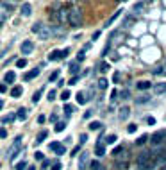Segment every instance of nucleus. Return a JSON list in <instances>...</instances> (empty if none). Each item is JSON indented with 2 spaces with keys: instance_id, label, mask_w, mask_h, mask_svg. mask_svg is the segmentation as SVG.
I'll list each match as a JSON object with an SVG mask.
<instances>
[{
  "instance_id": "1",
  "label": "nucleus",
  "mask_w": 166,
  "mask_h": 170,
  "mask_svg": "<svg viewBox=\"0 0 166 170\" xmlns=\"http://www.w3.org/2000/svg\"><path fill=\"white\" fill-rule=\"evenodd\" d=\"M139 170H150L152 168V152H141L136 161Z\"/></svg>"
},
{
  "instance_id": "2",
  "label": "nucleus",
  "mask_w": 166,
  "mask_h": 170,
  "mask_svg": "<svg viewBox=\"0 0 166 170\" xmlns=\"http://www.w3.org/2000/svg\"><path fill=\"white\" fill-rule=\"evenodd\" d=\"M32 32L38 34L39 39H48L52 36V29L48 25H45V24H34L32 25Z\"/></svg>"
},
{
  "instance_id": "3",
  "label": "nucleus",
  "mask_w": 166,
  "mask_h": 170,
  "mask_svg": "<svg viewBox=\"0 0 166 170\" xmlns=\"http://www.w3.org/2000/svg\"><path fill=\"white\" fill-rule=\"evenodd\" d=\"M68 22H70V25L72 27H81V24H82V13H81V9H77V7H73V9H70L68 11Z\"/></svg>"
},
{
  "instance_id": "4",
  "label": "nucleus",
  "mask_w": 166,
  "mask_h": 170,
  "mask_svg": "<svg viewBox=\"0 0 166 170\" xmlns=\"http://www.w3.org/2000/svg\"><path fill=\"white\" fill-rule=\"evenodd\" d=\"M21 151V136H16L14 138V141H13V145L9 147V151H7V159L9 161H13L16 156H18V152Z\"/></svg>"
},
{
  "instance_id": "5",
  "label": "nucleus",
  "mask_w": 166,
  "mask_h": 170,
  "mask_svg": "<svg viewBox=\"0 0 166 170\" xmlns=\"http://www.w3.org/2000/svg\"><path fill=\"white\" fill-rule=\"evenodd\" d=\"M164 138H166V131H157V133H154L152 138H148V140H150L152 147H161V145L164 143Z\"/></svg>"
},
{
  "instance_id": "6",
  "label": "nucleus",
  "mask_w": 166,
  "mask_h": 170,
  "mask_svg": "<svg viewBox=\"0 0 166 170\" xmlns=\"http://www.w3.org/2000/svg\"><path fill=\"white\" fill-rule=\"evenodd\" d=\"M89 166V152H81V158H79V170H86Z\"/></svg>"
},
{
  "instance_id": "7",
  "label": "nucleus",
  "mask_w": 166,
  "mask_h": 170,
  "mask_svg": "<svg viewBox=\"0 0 166 170\" xmlns=\"http://www.w3.org/2000/svg\"><path fill=\"white\" fill-rule=\"evenodd\" d=\"M48 147H50V151H54L57 156H63V154L66 152V147H64L63 143H59V141H52Z\"/></svg>"
},
{
  "instance_id": "8",
  "label": "nucleus",
  "mask_w": 166,
  "mask_h": 170,
  "mask_svg": "<svg viewBox=\"0 0 166 170\" xmlns=\"http://www.w3.org/2000/svg\"><path fill=\"white\" fill-rule=\"evenodd\" d=\"M20 50H21V54H31V52L34 50V43H32V41H29V39H25V41L21 43Z\"/></svg>"
},
{
  "instance_id": "9",
  "label": "nucleus",
  "mask_w": 166,
  "mask_h": 170,
  "mask_svg": "<svg viewBox=\"0 0 166 170\" xmlns=\"http://www.w3.org/2000/svg\"><path fill=\"white\" fill-rule=\"evenodd\" d=\"M39 72H41L39 68H34V70H31V72H27L25 75H23V81H32L34 77H38V75H39Z\"/></svg>"
},
{
  "instance_id": "10",
  "label": "nucleus",
  "mask_w": 166,
  "mask_h": 170,
  "mask_svg": "<svg viewBox=\"0 0 166 170\" xmlns=\"http://www.w3.org/2000/svg\"><path fill=\"white\" fill-rule=\"evenodd\" d=\"M154 93H155V95H162V93H166V82H159V84H155V86H154Z\"/></svg>"
},
{
  "instance_id": "11",
  "label": "nucleus",
  "mask_w": 166,
  "mask_h": 170,
  "mask_svg": "<svg viewBox=\"0 0 166 170\" xmlns=\"http://www.w3.org/2000/svg\"><path fill=\"white\" fill-rule=\"evenodd\" d=\"M21 93H23V88H21V86H14V88L11 90V97H13V99H20Z\"/></svg>"
},
{
  "instance_id": "12",
  "label": "nucleus",
  "mask_w": 166,
  "mask_h": 170,
  "mask_svg": "<svg viewBox=\"0 0 166 170\" xmlns=\"http://www.w3.org/2000/svg\"><path fill=\"white\" fill-rule=\"evenodd\" d=\"M148 88H152V82H148V81H139L138 82V90H148Z\"/></svg>"
},
{
  "instance_id": "13",
  "label": "nucleus",
  "mask_w": 166,
  "mask_h": 170,
  "mask_svg": "<svg viewBox=\"0 0 166 170\" xmlns=\"http://www.w3.org/2000/svg\"><path fill=\"white\" fill-rule=\"evenodd\" d=\"M21 14H23V16H31V14H32L31 4H23V6H21Z\"/></svg>"
},
{
  "instance_id": "14",
  "label": "nucleus",
  "mask_w": 166,
  "mask_h": 170,
  "mask_svg": "<svg viewBox=\"0 0 166 170\" xmlns=\"http://www.w3.org/2000/svg\"><path fill=\"white\" fill-rule=\"evenodd\" d=\"M14 118H16V115H14V113L4 115V116H2V124H13V122H14Z\"/></svg>"
},
{
  "instance_id": "15",
  "label": "nucleus",
  "mask_w": 166,
  "mask_h": 170,
  "mask_svg": "<svg viewBox=\"0 0 166 170\" xmlns=\"http://www.w3.org/2000/svg\"><path fill=\"white\" fill-rule=\"evenodd\" d=\"M89 131H98V129H102V122H97V120H95V122H89Z\"/></svg>"
},
{
  "instance_id": "16",
  "label": "nucleus",
  "mask_w": 166,
  "mask_h": 170,
  "mask_svg": "<svg viewBox=\"0 0 166 170\" xmlns=\"http://www.w3.org/2000/svg\"><path fill=\"white\" fill-rule=\"evenodd\" d=\"M16 118H18V120H21V122H23V120H27V109H25V108L18 109V113H16Z\"/></svg>"
},
{
  "instance_id": "17",
  "label": "nucleus",
  "mask_w": 166,
  "mask_h": 170,
  "mask_svg": "<svg viewBox=\"0 0 166 170\" xmlns=\"http://www.w3.org/2000/svg\"><path fill=\"white\" fill-rule=\"evenodd\" d=\"M129 115H130V108H127V106H125V108L120 109V118H122V120H127Z\"/></svg>"
},
{
  "instance_id": "18",
  "label": "nucleus",
  "mask_w": 166,
  "mask_h": 170,
  "mask_svg": "<svg viewBox=\"0 0 166 170\" xmlns=\"http://www.w3.org/2000/svg\"><path fill=\"white\" fill-rule=\"evenodd\" d=\"M46 136H48V131H41V133L38 134V138H36V145H39V143H43Z\"/></svg>"
},
{
  "instance_id": "19",
  "label": "nucleus",
  "mask_w": 166,
  "mask_h": 170,
  "mask_svg": "<svg viewBox=\"0 0 166 170\" xmlns=\"http://www.w3.org/2000/svg\"><path fill=\"white\" fill-rule=\"evenodd\" d=\"M48 59H50V61H57V59H61V50H52V52L48 54Z\"/></svg>"
},
{
  "instance_id": "20",
  "label": "nucleus",
  "mask_w": 166,
  "mask_h": 170,
  "mask_svg": "<svg viewBox=\"0 0 166 170\" xmlns=\"http://www.w3.org/2000/svg\"><path fill=\"white\" fill-rule=\"evenodd\" d=\"M95 154H97V156H104L105 154V149H104L102 143H97V147H95Z\"/></svg>"
},
{
  "instance_id": "21",
  "label": "nucleus",
  "mask_w": 166,
  "mask_h": 170,
  "mask_svg": "<svg viewBox=\"0 0 166 170\" xmlns=\"http://www.w3.org/2000/svg\"><path fill=\"white\" fill-rule=\"evenodd\" d=\"M4 79H6V82H14V79H16V74L11 70V72H7V74L4 75Z\"/></svg>"
},
{
  "instance_id": "22",
  "label": "nucleus",
  "mask_w": 166,
  "mask_h": 170,
  "mask_svg": "<svg viewBox=\"0 0 166 170\" xmlns=\"http://www.w3.org/2000/svg\"><path fill=\"white\" fill-rule=\"evenodd\" d=\"M77 102H79V104H86V102H88V97H86L82 91H79V93H77Z\"/></svg>"
},
{
  "instance_id": "23",
  "label": "nucleus",
  "mask_w": 166,
  "mask_h": 170,
  "mask_svg": "<svg viewBox=\"0 0 166 170\" xmlns=\"http://www.w3.org/2000/svg\"><path fill=\"white\" fill-rule=\"evenodd\" d=\"M147 141H148V134H143V136H139L136 140V145H145Z\"/></svg>"
},
{
  "instance_id": "24",
  "label": "nucleus",
  "mask_w": 166,
  "mask_h": 170,
  "mask_svg": "<svg viewBox=\"0 0 166 170\" xmlns=\"http://www.w3.org/2000/svg\"><path fill=\"white\" fill-rule=\"evenodd\" d=\"M66 20H68V13H66V9H61L59 11V22H66Z\"/></svg>"
},
{
  "instance_id": "25",
  "label": "nucleus",
  "mask_w": 166,
  "mask_h": 170,
  "mask_svg": "<svg viewBox=\"0 0 166 170\" xmlns=\"http://www.w3.org/2000/svg\"><path fill=\"white\" fill-rule=\"evenodd\" d=\"M79 70H81V68H79V63H72V65H70V72H72L73 75H77Z\"/></svg>"
},
{
  "instance_id": "26",
  "label": "nucleus",
  "mask_w": 166,
  "mask_h": 170,
  "mask_svg": "<svg viewBox=\"0 0 166 170\" xmlns=\"http://www.w3.org/2000/svg\"><path fill=\"white\" fill-rule=\"evenodd\" d=\"M107 86H109V81H107V79H104V77H102V79H100V81H98V88H100V90H105V88H107Z\"/></svg>"
},
{
  "instance_id": "27",
  "label": "nucleus",
  "mask_w": 166,
  "mask_h": 170,
  "mask_svg": "<svg viewBox=\"0 0 166 170\" xmlns=\"http://www.w3.org/2000/svg\"><path fill=\"white\" fill-rule=\"evenodd\" d=\"M64 129H66V122H57L56 124V131L57 133H63Z\"/></svg>"
},
{
  "instance_id": "28",
  "label": "nucleus",
  "mask_w": 166,
  "mask_h": 170,
  "mask_svg": "<svg viewBox=\"0 0 166 170\" xmlns=\"http://www.w3.org/2000/svg\"><path fill=\"white\" fill-rule=\"evenodd\" d=\"M2 7H4V9H6V11L11 14V13H13V9H14V4H9V2H2Z\"/></svg>"
},
{
  "instance_id": "29",
  "label": "nucleus",
  "mask_w": 166,
  "mask_h": 170,
  "mask_svg": "<svg viewBox=\"0 0 166 170\" xmlns=\"http://www.w3.org/2000/svg\"><path fill=\"white\" fill-rule=\"evenodd\" d=\"M75 111V108H73V106H70V104H64V113H66V116H70V115H72Z\"/></svg>"
},
{
  "instance_id": "30",
  "label": "nucleus",
  "mask_w": 166,
  "mask_h": 170,
  "mask_svg": "<svg viewBox=\"0 0 166 170\" xmlns=\"http://www.w3.org/2000/svg\"><path fill=\"white\" fill-rule=\"evenodd\" d=\"M89 166H91V170H104V168H102V165H100L98 161H91V163H89Z\"/></svg>"
},
{
  "instance_id": "31",
  "label": "nucleus",
  "mask_w": 166,
  "mask_h": 170,
  "mask_svg": "<svg viewBox=\"0 0 166 170\" xmlns=\"http://www.w3.org/2000/svg\"><path fill=\"white\" fill-rule=\"evenodd\" d=\"M118 16H120V11H116V13H114V14H113V16H111L109 20H107V24H105V27H109V25H111V24L114 22V20L118 18Z\"/></svg>"
},
{
  "instance_id": "32",
  "label": "nucleus",
  "mask_w": 166,
  "mask_h": 170,
  "mask_svg": "<svg viewBox=\"0 0 166 170\" xmlns=\"http://www.w3.org/2000/svg\"><path fill=\"white\" fill-rule=\"evenodd\" d=\"M16 66H18V68H25V66H27V59H25V57L18 59V61H16Z\"/></svg>"
},
{
  "instance_id": "33",
  "label": "nucleus",
  "mask_w": 166,
  "mask_h": 170,
  "mask_svg": "<svg viewBox=\"0 0 166 170\" xmlns=\"http://www.w3.org/2000/svg\"><path fill=\"white\" fill-rule=\"evenodd\" d=\"M116 140H118V138H116L114 134H109V136L105 138V143H107V145H113V143H116Z\"/></svg>"
},
{
  "instance_id": "34",
  "label": "nucleus",
  "mask_w": 166,
  "mask_h": 170,
  "mask_svg": "<svg viewBox=\"0 0 166 170\" xmlns=\"http://www.w3.org/2000/svg\"><path fill=\"white\" fill-rule=\"evenodd\" d=\"M148 100H150V97H148V95H141L139 99H136V102H138V104H145V102H148Z\"/></svg>"
},
{
  "instance_id": "35",
  "label": "nucleus",
  "mask_w": 166,
  "mask_h": 170,
  "mask_svg": "<svg viewBox=\"0 0 166 170\" xmlns=\"http://www.w3.org/2000/svg\"><path fill=\"white\" fill-rule=\"evenodd\" d=\"M70 97H72V93H70V91H68V90H64V91H63V93H61V97H59V99H61V100H64V102H66V100H68V99H70Z\"/></svg>"
},
{
  "instance_id": "36",
  "label": "nucleus",
  "mask_w": 166,
  "mask_h": 170,
  "mask_svg": "<svg viewBox=\"0 0 166 170\" xmlns=\"http://www.w3.org/2000/svg\"><path fill=\"white\" fill-rule=\"evenodd\" d=\"M114 165H116V168H118V170H123V168H127V161H116Z\"/></svg>"
},
{
  "instance_id": "37",
  "label": "nucleus",
  "mask_w": 166,
  "mask_h": 170,
  "mask_svg": "<svg viewBox=\"0 0 166 170\" xmlns=\"http://www.w3.org/2000/svg\"><path fill=\"white\" fill-rule=\"evenodd\" d=\"M39 99H41V90H38V91L34 93V97H32V102H34V104H38V102H39Z\"/></svg>"
},
{
  "instance_id": "38",
  "label": "nucleus",
  "mask_w": 166,
  "mask_h": 170,
  "mask_svg": "<svg viewBox=\"0 0 166 170\" xmlns=\"http://www.w3.org/2000/svg\"><path fill=\"white\" fill-rule=\"evenodd\" d=\"M127 131H129V133H130V134H134V133H136V131H138V125H136V124H130V125H129V127H127Z\"/></svg>"
},
{
  "instance_id": "39",
  "label": "nucleus",
  "mask_w": 166,
  "mask_h": 170,
  "mask_svg": "<svg viewBox=\"0 0 166 170\" xmlns=\"http://www.w3.org/2000/svg\"><path fill=\"white\" fill-rule=\"evenodd\" d=\"M23 168H27V161H25V159L20 161V163L16 165V170H23Z\"/></svg>"
},
{
  "instance_id": "40",
  "label": "nucleus",
  "mask_w": 166,
  "mask_h": 170,
  "mask_svg": "<svg viewBox=\"0 0 166 170\" xmlns=\"http://www.w3.org/2000/svg\"><path fill=\"white\" fill-rule=\"evenodd\" d=\"M48 166H50V161H48V159H43V163H41V170H46Z\"/></svg>"
},
{
  "instance_id": "41",
  "label": "nucleus",
  "mask_w": 166,
  "mask_h": 170,
  "mask_svg": "<svg viewBox=\"0 0 166 170\" xmlns=\"http://www.w3.org/2000/svg\"><path fill=\"white\" fill-rule=\"evenodd\" d=\"M143 6H145V4H141V2H139V4H136V6H134V13H141Z\"/></svg>"
},
{
  "instance_id": "42",
  "label": "nucleus",
  "mask_w": 166,
  "mask_h": 170,
  "mask_svg": "<svg viewBox=\"0 0 166 170\" xmlns=\"http://www.w3.org/2000/svg\"><path fill=\"white\" fill-rule=\"evenodd\" d=\"M107 70H109V65H107V63H102V65H100V72H102V74H105Z\"/></svg>"
},
{
  "instance_id": "43",
  "label": "nucleus",
  "mask_w": 166,
  "mask_h": 170,
  "mask_svg": "<svg viewBox=\"0 0 166 170\" xmlns=\"http://www.w3.org/2000/svg\"><path fill=\"white\" fill-rule=\"evenodd\" d=\"M57 77H59V72H57V70H56V72H54V74H50V77H48V81H50V82H52V81H56V79H57Z\"/></svg>"
},
{
  "instance_id": "44",
  "label": "nucleus",
  "mask_w": 166,
  "mask_h": 170,
  "mask_svg": "<svg viewBox=\"0 0 166 170\" xmlns=\"http://www.w3.org/2000/svg\"><path fill=\"white\" fill-rule=\"evenodd\" d=\"M77 82H79V75H73L72 79H70V82H68V84H72V86H73V84H77Z\"/></svg>"
},
{
  "instance_id": "45",
  "label": "nucleus",
  "mask_w": 166,
  "mask_h": 170,
  "mask_svg": "<svg viewBox=\"0 0 166 170\" xmlns=\"http://www.w3.org/2000/svg\"><path fill=\"white\" fill-rule=\"evenodd\" d=\"M68 54H70V49H64V50H61V59L68 57Z\"/></svg>"
},
{
  "instance_id": "46",
  "label": "nucleus",
  "mask_w": 166,
  "mask_h": 170,
  "mask_svg": "<svg viewBox=\"0 0 166 170\" xmlns=\"http://www.w3.org/2000/svg\"><path fill=\"white\" fill-rule=\"evenodd\" d=\"M34 158H36L38 161H43V159H45V158H43V152H39V151H38V152L34 154Z\"/></svg>"
},
{
  "instance_id": "47",
  "label": "nucleus",
  "mask_w": 166,
  "mask_h": 170,
  "mask_svg": "<svg viewBox=\"0 0 166 170\" xmlns=\"http://www.w3.org/2000/svg\"><path fill=\"white\" fill-rule=\"evenodd\" d=\"M154 74H155V75H161V74H164V70H162V66H157V68L154 70Z\"/></svg>"
},
{
  "instance_id": "48",
  "label": "nucleus",
  "mask_w": 166,
  "mask_h": 170,
  "mask_svg": "<svg viewBox=\"0 0 166 170\" xmlns=\"http://www.w3.org/2000/svg\"><path fill=\"white\" fill-rule=\"evenodd\" d=\"M50 170H61V163H59V161H56V163L52 165V168H50Z\"/></svg>"
},
{
  "instance_id": "49",
  "label": "nucleus",
  "mask_w": 166,
  "mask_h": 170,
  "mask_svg": "<svg viewBox=\"0 0 166 170\" xmlns=\"http://www.w3.org/2000/svg\"><path fill=\"white\" fill-rule=\"evenodd\" d=\"M7 136V131L4 129V127H0V138H6Z\"/></svg>"
},
{
  "instance_id": "50",
  "label": "nucleus",
  "mask_w": 166,
  "mask_h": 170,
  "mask_svg": "<svg viewBox=\"0 0 166 170\" xmlns=\"http://www.w3.org/2000/svg\"><path fill=\"white\" fill-rule=\"evenodd\" d=\"M54 99H56V91H54V90H52V91H48V100H50V102H52V100H54Z\"/></svg>"
},
{
  "instance_id": "51",
  "label": "nucleus",
  "mask_w": 166,
  "mask_h": 170,
  "mask_svg": "<svg viewBox=\"0 0 166 170\" xmlns=\"http://www.w3.org/2000/svg\"><path fill=\"white\" fill-rule=\"evenodd\" d=\"M147 122H148V125H155V118H154V116H148Z\"/></svg>"
},
{
  "instance_id": "52",
  "label": "nucleus",
  "mask_w": 166,
  "mask_h": 170,
  "mask_svg": "<svg viewBox=\"0 0 166 170\" xmlns=\"http://www.w3.org/2000/svg\"><path fill=\"white\" fill-rule=\"evenodd\" d=\"M88 141V134H81V145H84Z\"/></svg>"
},
{
  "instance_id": "53",
  "label": "nucleus",
  "mask_w": 166,
  "mask_h": 170,
  "mask_svg": "<svg viewBox=\"0 0 166 170\" xmlns=\"http://www.w3.org/2000/svg\"><path fill=\"white\" fill-rule=\"evenodd\" d=\"M120 81V72H116L114 75H113V82H118Z\"/></svg>"
},
{
  "instance_id": "54",
  "label": "nucleus",
  "mask_w": 166,
  "mask_h": 170,
  "mask_svg": "<svg viewBox=\"0 0 166 170\" xmlns=\"http://www.w3.org/2000/svg\"><path fill=\"white\" fill-rule=\"evenodd\" d=\"M84 57H86V56H84V52H79V56H77V61H84Z\"/></svg>"
},
{
  "instance_id": "55",
  "label": "nucleus",
  "mask_w": 166,
  "mask_h": 170,
  "mask_svg": "<svg viewBox=\"0 0 166 170\" xmlns=\"http://www.w3.org/2000/svg\"><path fill=\"white\" fill-rule=\"evenodd\" d=\"M120 95H122V99H129V91H127V90H123Z\"/></svg>"
},
{
  "instance_id": "56",
  "label": "nucleus",
  "mask_w": 166,
  "mask_h": 170,
  "mask_svg": "<svg viewBox=\"0 0 166 170\" xmlns=\"http://www.w3.org/2000/svg\"><path fill=\"white\" fill-rule=\"evenodd\" d=\"M6 90H7L6 84H0V93H6Z\"/></svg>"
},
{
  "instance_id": "57",
  "label": "nucleus",
  "mask_w": 166,
  "mask_h": 170,
  "mask_svg": "<svg viewBox=\"0 0 166 170\" xmlns=\"http://www.w3.org/2000/svg\"><path fill=\"white\" fill-rule=\"evenodd\" d=\"M130 24H132V18H127L125 20V27H130Z\"/></svg>"
},
{
  "instance_id": "58",
  "label": "nucleus",
  "mask_w": 166,
  "mask_h": 170,
  "mask_svg": "<svg viewBox=\"0 0 166 170\" xmlns=\"http://www.w3.org/2000/svg\"><path fill=\"white\" fill-rule=\"evenodd\" d=\"M116 95H118V91H116V90H114V91H113V93H111V99H113V100H116V99H118V97H116Z\"/></svg>"
},
{
  "instance_id": "59",
  "label": "nucleus",
  "mask_w": 166,
  "mask_h": 170,
  "mask_svg": "<svg viewBox=\"0 0 166 170\" xmlns=\"http://www.w3.org/2000/svg\"><path fill=\"white\" fill-rule=\"evenodd\" d=\"M50 122H57V115H50Z\"/></svg>"
},
{
  "instance_id": "60",
  "label": "nucleus",
  "mask_w": 166,
  "mask_h": 170,
  "mask_svg": "<svg viewBox=\"0 0 166 170\" xmlns=\"http://www.w3.org/2000/svg\"><path fill=\"white\" fill-rule=\"evenodd\" d=\"M38 122H39V124H43V122H45V116H43V115H39V116H38Z\"/></svg>"
},
{
  "instance_id": "61",
  "label": "nucleus",
  "mask_w": 166,
  "mask_h": 170,
  "mask_svg": "<svg viewBox=\"0 0 166 170\" xmlns=\"http://www.w3.org/2000/svg\"><path fill=\"white\" fill-rule=\"evenodd\" d=\"M2 108H4V100H2V99H0V109H2Z\"/></svg>"
},
{
  "instance_id": "62",
  "label": "nucleus",
  "mask_w": 166,
  "mask_h": 170,
  "mask_svg": "<svg viewBox=\"0 0 166 170\" xmlns=\"http://www.w3.org/2000/svg\"><path fill=\"white\" fill-rule=\"evenodd\" d=\"M27 170H36V168L34 166H27Z\"/></svg>"
},
{
  "instance_id": "63",
  "label": "nucleus",
  "mask_w": 166,
  "mask_h": 170,
  "mask_svg": "<svg viewBox=\"0 0 166 170\" xmlns=\"http://www.w3.org/2000/svg\"><path fill=\"white\" fill-rule=\"evenodd\" d=\"M162 170H166V165H164V166H162Z\"/></svg>"
},
{
  "instance_id": "64",
  "label": "nucleus",
  "mask_w": 166,
  "mask_h": 170,
  "mask_svg": "<svg viewBox=\"0 0 166 170\" xmlns=\"http://www.w3.org/2000/svg\"><path fill=\"white\" fill-rule=\"evenodd\" d=\"M164 74H166V70H164Z\"/></svg>"
}]
</instances>
